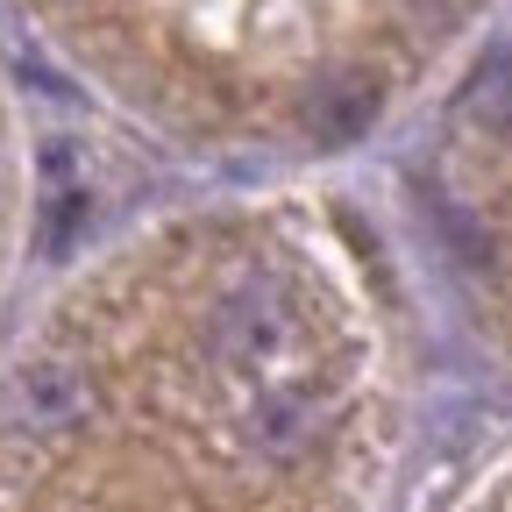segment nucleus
I'll return each mask as SVG.
<instances>
[{
	"instance_id": "1",
	"label": "nucleus",
	"mask_w": 512,
	"mask_h": 512,
	"mask_svg": "<svg viewBox=\"0 0 512 512\" xmlns=\"http://www.w3.org/2000/svg\"><path fill=\"white\" fill-rule=\"evenodd\" d=\"M86 370L79 363H64V356H43L29 370H15L8 384V427L15 434H64V427H79L86 420Z\"/></svg>"
},
{
	"instance_id": "2",
	"label": "nucleus",
	"mask_w": 512,
	"mask_h": 512,
	"mask_svg": "<svg viewBox=\"0 0 512 512\" xmlns=\"http://www.w3.org/2000/svg\"><path fill=\"white\" fill-rule=\"evenodd\" d=\"M292 335V313L271 285H242L221 313H214V349L235 363V370H256V363H271Z\"/></svg>"
},
{
	"instance_id": "3",
	"label": "nucleus",
	"mask_w": 512,
	"mask_h": 512,
	"mask_svg": "<svg viewBox=\"0 0 512 512\" xmlns=\"http://www.w3.org/2000/svg\"><path fill=\"white\" fill-rule=\"evenodd\" d=\"M313 399L306 392H292V384H285V392H271V399H256V441H264L271 448V456H292V448H306V434H313Z\"/></svg>"
},
{
	"instance_id": "4",
	"label": "nucleus",
	"mask_w": 512,
	"mask_h": 512,
	"mask_svg": "<svg viewBox=\"0 0 512 512\" xmlns=\"http://www.w3.org/2000/svg\"><path fill=\"white\" fill-rule=\"evenodd\" d=\"M370 86L363 79H342V86H328L313 100V136L320 143H349V136H363V121H370Z\"/></svg>"
}]
</instances>
